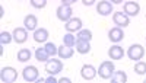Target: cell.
Listing matches in <instances>:
<instances>
[{"mask_svg": "<svg viewBox=\"0 0 146 83\" xmlns=\"http://www.w3.org/2000/svg\"><path fill=\"white\" fill-rule=\"evenodd\" d=\"M127 55H129L130 60L139 61V60H142V57L145 55V48L140 44H133L130 48L127 50Z\"/></svg>", "mask_w": 146, "mask_h": 83, "instance_id": "4", "label": "cell"}, {"mask_svg": "<svg viewBox=\"0 0 146 83\" xmlns=\"http://www.w3.org/2000/svg\"><path fill=\"white\" fill-rule=\"evenodd\" d=\"M13 40H15V42H18V44H23L27 40H28V29L27 28H15V31H13Z\"/></svg>", "mask_w": 146, "mask_h": 83, "instance_id": "11", "label": "cell"}, {"mask_svg": "<svg viewBox=\"0 0 146 83\" xmlns=\"http://www.w3.org/2000/svg\"><path fill=\"white\" fill-rule=\"evenodd\" d=\"M13 40V35H10L9 32L3 31L2 34H0V42H2V45H6V44H10V41Z\"/></svg>", "mask_w": 146, "mask_h": 83, "instance_id": "25", "label": "cell"}, {"mask_svg": "<svg viewBox=\"0 0 146 83\" xmlns=\"http://www.w3.org/2000/svg\"><path fill=\"white\" fill-rule=\"evenodd\" d=\"M82 3H83L85 6H92V5L95 3V0H82Z\"/></svg>", "mask_w": 146, "mask_h": 83, "instance_id": "30", "label": "cell"}, {"mask_svg": "<svg viewBox=\"0 0 146 83\" xmlns=\"http://www.w3.org/2000/svg\"><path fill=\"white\" fill-rule=\"evenodd\" d=\"M76 38L78 40H82V41H89L92 40V32L89 29H80L78 31V35H76Z\"/></svg>", "mask_w": 146, "mask_h": 83, "instance_id": "23", "label": "cell"}, {"mask_svg": "<svg viewBox=\"0 0 146 83\" xmlns=\"http://www.w3.org/2000/svg\"><path fill=\"white\" fill-rule=\"evenodd\" d=\"M23 25L28 31H35L36 25H38V19H36L35 15H27L25 19H23Z\"/></svg>", "mask_w": 146, "mask_h": 83, "instance_id": "16", "label": "cell"}, {"mask_svg": "<svg viewBox=\"0 0 146 83\" xmlns=\"http://www.w3.org/2000/svg\"><path fill=\"white\" fill-rule=\"evenodd\" d=\"M96 12L101 15V16H108L113 13V5L107 2V0H101V2L98 3V6H96Z\"/></svg>", "mask_w": 146, "mask_h": 83, "instance_id": "9", "label": "cell"}, {"mask_svg": "<svg viewBox=\"0 0 146 83\" xmlns=\"http://www.w3.org/2000/svg\"><path fill=\"white\" fill-rule=\"evenodd\" d=\"M58 57L62 58V60H67V58L73 57V54H75V50H73V47H67V45H62L58 47Z\"/></svg>", "mask_w": 146, "mask_h": 83, "instance_id": "15", "label": "cell"}, {"mask_svg": "<svg viewBox=\"0 0 146 83\" xmlns=\"http://www.w3.org/2000/svg\"><path fill=\"white\" fill-rule=\"evenodd\" d=\"M31 55H32L31 50H28V48H21V50L18 51V60H19L21 63H25V61L31 60Z\"/></svg>", "mask_w": 146, "mask_h": 83, "instance_id": "21", "label": "cell"}, {"mask_svg": "<svg viewBox=\"0 0 146 83\" xmlns=\"http://www.w3.org/2000/svg\"><path fill=\"white\" fill-rule=\"evenodd\" d=\"M115 72V67H114V63L110 61V60H105L100 64V69H98V74L101 79H111L113 74Z\"/></svg>", "mask_w": 146, "mask_h": 83, "instance_id": "1", "label": "cell"}, {"mask_svg": "<svg viewBox=\"0 0 146 83\" xmlns=\"http://www.w3.org/2000/svg\"><path fill=\"white\" fill-rule=\"evenodd\" d=\"M108 38H110V41H113V42H120L121 40L124 38V32H123V29H121L120 26L111 28L108 31Z\"/></svg>", "mask_w": 146, "mask_h": 83, "instance_id": "12", "label": "cell"}, {"mask_svg": "<svg viewBox=\"0 0 146 83\" xmlns=\"http://www.w3.org/2000/svg\"><path fill=\"white\" fill-rule=\"evenodd\" d=\"M124 13L127 15V16H136L139 12H140V5L139 3H136V2H126L124 3Z\"/></svg>", "mask_w": 146, "mask_h": 83, "instance_id": "10", "label": "cell"}, {"mask_svg": "<svg viewBox=\"0 0 146 83\" xmlns=\"http://www.w3.org/2000/svg\"><path fill=\"white\" fill-rule=\"evenodd\" d=\"M113 20H114L115 25L120 26V28H124V26L130 25V18L126 13H123V12H115V13L113 15Z\"/></svg>", "mask_w": 146, "mask_h": 83, "instance_id": "8", "label": "cell"}, {"mask_svg": "<svg viewBox=\"0 0 146 83\" xmlns=\"http://www.w3.org/2000/svg\"><path fill=\"white\" fill-rule=\"evenodd\" d=\"M56 13H57V18H58L60 20L67 22V20L72 19L73 9H72V6H64V5H62V6H58V7H57Z\"/></svg>", "mask_w": 146, "mask_h": 83, "instance_id": "5", "label": "cell"}, {"mask_svg": "<svg viewBox=\"0 0 146 83\" xmlns=\"http://www.w3.org/2000/svg\"><path fill=\"white\" fill-rule=\"evenodd\" d=\"M76 51L79 54H88L91 51V44L89 41H82V40H78L76 41Z\"/></svg>", "mask_w": 146, "mask_h": 83, "instance_id": "18", "label": "cell"}, {"mask_svg": "<svg viewBox=\"0 0 146 83\" xmlns=\"http://www.w3.org/2000/svg\"><path fill=\"white\" fill-rule=\"evenodd\" d=\"M29 2L35 9H44L47 6V0H29Z\"/></svg>", "mask_w": 146, "mask_h": 83, "instance_id": "27", "label": "cell"}, {"mask_svg": "<svg viewBox=\"0 0 146 83\" xmlns=\"http://www.w3.org/2000/svg\"><path fill=\"white\" fill-rule=\"evenodd\" d=\"M66 31L67 32H76V31H80L82 29V19L79 18H72L70 20L66 22Z\"/></svg>", "mask_w": 146, "mask_h": 83, "instance_id": "13", "label": "cell"}, {"mask_svg": "<svg viewBox=\"0 0 146 83\" xmlns=\"http://www.w3.org/2000/svg\"><path fill=\"white\" fill-rule=\"evenodd\" d=\"M135 72H136L137 74H146V63L139 60V61L135 64Z\"/></svg>", "mask_w": 146, "mask_h": 83, "instance_id": "26", "label": "cell"}, {"mask_svg": "<svg viewBox=\"0 0 146 83\" xmlns=\"http://www.w3.org/2000/svg\"><path fill=\"white\" fill-rule=\"evenodd\" d=\"M78 0H63V3L62 5H64V6H72L73 3H76Z\"/></svg>", "mask_w": 146, "mask_h": 83, "instance_id": "28", "label": "cell"}, {"mask_svg": "<svg viewBox=\"0 0 146 83\" xmlns=\"http://www.w3.org/2000/svg\"><path fill=\"white\" fill-rule=\"evenodd\" d=\"M45 82H48V83H56V82H57V79H56L53 74H50V76H48V77L45 79Z\"/></svg>", "mask_w": 146, "mask_h": 83, "instance_id": "29", "label": "cell"}, {"mask_svg": "<svg viewBox=\"0 0 146 83\" xmlns=\"http://www.w3.org/2000/svg\"><path fill=\"white\" fill-rule=\"evenodd\" d=\"M145 38H146V37H145Z\"/></svg>", "mask_w": 146, "mask_h": 83, "instance_id": "34", "label": "cell"}, {"mask_svg": "<svg viewBox=\"0 0 146 83\" xmlns=\"http://www.w3.org/2000/svg\"><path fill=\"white\" fill-rule=\"evenodd\" d=\"M0 79H2L3 83H13L16 79H18V72H16V69L13 67H3L2 69V72H0Z\"/></svg>", "mask_w": 146, "mask_h": 83, "instance_id": "2", "label": "cell"}, {"mask_svg": "<svg viewBox=\"0 0 146 83\" xmlns=\"http://www.w3.org/2000/svg\"><path fill=\"white\" fill-rule=\"evenodd\" d=\"M98 74V70H96L92 64H83L80 69V76L85 80H92L95 79V76Z\"/></svg>", "mask_w": 146, "mask_h": 83, "instance_id": "7", "label": "cell"}, {"mask_svg": "<svg viewBox=\"0 0 146 83\" xmlns=\"http://www.w3.org/2000/svg\"><path fill=\"white\" fill-rule=\"evenodd\" d=\"M22 76H23V79H25L27 82H35V80H38L40 72H38V69H36L35 66H28V67L23 69Z\"/></svg>", "mask_w": 146, "mask_h": 83, "instance_id": "6", "label": "cell"}, {"mask_svg": "<svg viewBox=\"0 0 146 83\" xmlns=\"http://www.w3.org/2000/svg\"><path fill=\"white\" fill-rule=\"evenodd\" d=\"M108 55L111 60H121V58L124 57V50H123V47H120V45H113L111 48L108 50Z\"/></svg>", "mask_w": 146, "mask_h": 83, "instance_id": "14", "label": "cell"}, {"mask_svg": "<svg viewBox=\"0 0 146 83\" xmlns=\"http://www.w3.org/2000/svg\"><path fill=\"white\" fill-rule=\"evenodd\" d=\"M35 58H36L38 61H44V63H47L48 60H50V54L47 53L45 47H42V48H36V50H35Z\"/></svg>", "mask_w": 146, "mask_h": 83, "instance_id": "19", "label": "cell"}, {"mask_svg": "<svg viewBox=\"0 0 146 83\" xmlns=\"http://www.w3.org/2000/svg\"><path fill=\"white\" fill-rule=\"evenodd\" d=\"M111 82L113 83H126L127 82L126 72H123V70H120V72H114V74L111 77Z\"/></svg>", "mask_w": 146, "mask_h": 83, "instance_id": "20", "label": "cell"}, {"mask_svg": "<svg viewBox=\"0 0 146 83\" xmlns=\"http://www.w3.org/2000/svg\"><path fill=\"white\" fill-rule=\"evenodd\" d=\"M131 2H135V0H131Z\"/></svg>", "mask_w": 146, "mask_h": 83, "instance_id": "33", "label": "cell"}, {"mask_svg": "<svg viewBox=\"0 0 146 83\" xmlns=\"http://www.w3.org/2000/svg\"><path fill=\"white\" fill-rule=\"evenodd\" d=\"M34 40L36 42H45L48 40V31L45 28H36L34 31Z\"/></svg>", "mask_w": 146, "mask_h": 83, "instance_id": "17", "label": "cell"}, {"mask_svg": "<svg viewBox=\"0 0 146 83\" xmlns=\"http://www.w3.org/2000/svg\"><path fill=\"white\" fill-rule=\"evenodd\" d=\"M44 47H45L47 53L50 54V57H54V55L58 53V47H56V44H54V42H47Z\"/></svg>", "mask_w": 146, "mask_h": 83, "instance_id": "24", "label": "cell"}, {"mask_svg": "<svg viewBox=\"0 0 146 83\" xmlns=\"http://www.w3.org/2000/svg\"><path fill=\"white\" fill-rule=\"evenodd\" d=\"M62 70H63V63L60 61V60L51 58V60H48V61L45 63V72H47L48 74L56 76V74H58L60 72H62Z\"/></svg>", "mask_w": 146, "mask_h": 83, "instance_id": "3", "label": "cell"}, {"mask_svg": "<svg viewBox=\"0 0 146 83\" xmlns=\"http://www.w3.org/2000/svg\"><path fill=\"white\" fill-rule=\"evenodd\" d=\"M58 82H62V83H70V79H67V77H62Z\"/></svg>", "mask_w": 146, "mask_h": 83, "instance_id": "31", "label": "cell"}, {"mask_svg": "<svg viewBox=\"0 0 146 83\" xmlns=\"http://www.w3.org/2000/svg\"><path fill=\"white\" fill-rule=\"evenodd\" d=\"M76 41H78V38H76L72 32L64 34V37H63V44H64V45H67V47H75V45H76Z\"/></svg>", "mask_w": 146, "mask_h": 83, "instance_id": "22", "label": "cell"}, {"mask_svg": "<svg viewBox=\"0 0 146 83\" xmlns=\"http://www.w3.org/2000/svg\"><path fill=\"white\" fill-rule=\"evenodd\" d=\"M113 3H115V5H120V3H123V0H111Z\"/></svg>", "mask_w": 146, "mask_h": 83, "instance_id": "32", "label": "cell"}]
</instances>
